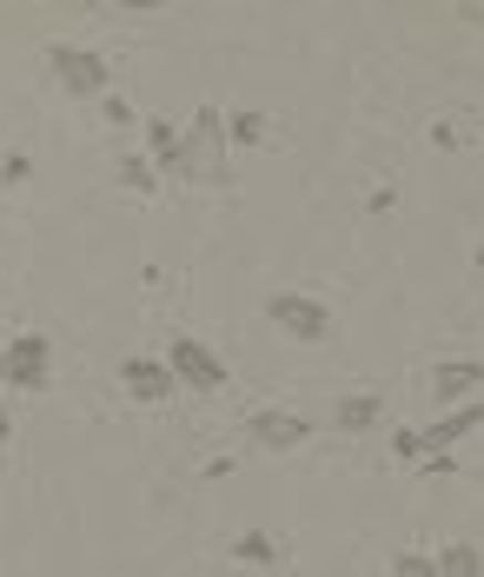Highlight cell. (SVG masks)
Here are the masks:
<instances>
[{"label":"cell","mask_w":484,"mask_h":577,"mask_svg":"<svg viewBox=\"0 0 484 577\" xmlns=\"http://www.w3.org/2000/svg\"><path fill=\"white\" fill-rule=\"evenodd\" d=\"M179 179H226V113L213 100L179 126Z\"/></svg>","instance_id":"1"},{"label":"cell","mask_w":484,"mask_h":577,"mask_svg":"<svg viewBox=\"0 0 484 577\" xmlns=\"http://www.w3.org/2000/svg\"><path fill=\"white\" fill-rule=\"evenodd\" d=\"M166 372H173V385H186V392H226V385H233L226 359H219L199 332H173V339H166Z\"/></svg>","instance_id":"2"},{"label":"cell","mask_w":484,"mask_h":577,"mask_svg":"<svg viewBox=\"0 0 484 577\" xmlns=\"http://www.w3.org/2000/svg\"><path fill=\"white\" fill-rule=\"evenodd\" d=\"M47 66H53V80H60L73 100H106V93H113V66H106V53H93V47L53 40V47H47Z\"/></svg>","instance_id":"3"},{"label":"cell","mask_w":484,"mask_h":577,"mask_svg":"<svg viewBox=\"0 0 484 577\" xmlns=\"http://www.w3.org/2000/svg\"><path fill=\"white\" fill-rule=\"evenodd\" d=\"M0 385L13 392H47L53 385V339L47 332H13L0 346Z\"/></svg>","instance_id":"4"},{"label":"cell","mask_w":484,"mask_h":577,"mask_svg":"<svg viewBox=\"0 0 484 577\" xmlns=\"http://www.w3.org/2000/svg\"><path fill=\"white\" fill-rule=\"evenodd\" d=\"M266 319H272L286 339H299V346H326V339H332V306H326L319 292H272V299H266Z\"/></svg>","instance_id":"5"},{"label":"cell","mask_w":484,"mask_h":577,"mask_svg":"<svg viewBox=\"0 0 484 577\" xmlns=\"http://www.w3.org/2000/svg\"><path fill=\"white\" fill-rule=\"evenodd\" d=\"M246 439H253L259 452H299V445L312 439V419H299V412H286V405H266V412L246 419Z\"/></svg>","instance_id":"6"},{"label":"cell","mask_w":484,"mask_h":577,"mask_svg":"<svg viewBox=\"0 0 484 577\" xmlns=\"http://www.w3.org/2000/svg\"><path fill=\"white\" fill-rule=\"evenodd\" d=\"M432 399L439 405H472V399H484V365L478 359H439L432 365Z\"/></svg>","instance_id":"7"},{"label":"cell","mask_w":484,"mask_h":577,"mask_svg":"<svg viewBox=\"0 0 484 577\" xmlns=\"http://www.w3.org/2000/svg\"><path fill=\"white\" fill-rule=\"evenodd\" d=\"M120 385H126L133 405H166L179 392L173 372H166V359H120Z\"/></svg>","instance_id":"8"},{"label":"cell","mask_w":484,"mask_h":577,"mask_svg":"<svg viewBox=\"0 0 484 577\" xmlns=\"http://www.w3.org/2000/svg\"><path fill=\"white\" fill-rule=\"evenodd\" d=\"M484 425V399H472V405H452L445 419H432L425 432H419V445H425V458H439V452H452L459 439H472Z\"/></svg>","instance_id":"9"},{"label":"cell","mask_w":484,"mask_h":577,"mask_svg":"<svg viewBox=\"0 0 484 577\" xmlns=\"http://www.w3.org/2000/svg\"><path fill=\"white\" fill-rule=\"evenodd\" d=\"M379 419H385V399H379V392H346V399L332 405V432H346V439L372 432Z\"/></svg>","instance_id":"10"},{"label":"cell","mask_w":484,"mask_h":577,"mask_svg":"<svg viewBox=\"0 0 484 577\" xmlns=\"http://www.w3.org/2000/svg\"><path fill=\"white\" fill-rule=\"evenodd\" d=\"M146 126V159L159 166V173H179V120H140Z\"/></svg>","instance_id":"11"},{"label":"cell","mask_w":484,"mask_h":577,"mask_svg":"<svg viewBox=\"0 0 484 577\" xmlns=\"http://www.w3.org/2000/svg\"><path fill=\"white\" fill-rule=\"evenodd\" d=\"M432 565H439V577H484V552L472 538H452V545L432 552Z\"/></svg>","instance_id":"12"},{"label":"cell","mask_w":484,"mask_h":577,"mask_svg":"<svg viewBox=\"0 0 484 577\" xmlns=\"http://www.w3.org/2000/svg\"><path fill=\"white\" fill-rule=\"evenodd\" d=\"M226 146H266V113L259 106L226 113Z\"/></svg>","instance_id":"13"},{"label":"cell","mask_w":484,"mask_h":577,"mask_svg":"<svg viewBox=\"0 0 484 577\" xmlns=\"http://www.w3.org/2000/svg\"><path fill=\"white\" fill-rule=\"evenodd\" d=\"M233 558H239V565H279V538H272V532H239Z\"/></svg>","instance_id":"14"},{"label":"cell","mask_w":484,"mask_h":577,"mask_svg":"<svg viewBox=\"0 0 484 577\" xmlns=\"http://www.w3.org/2000/svg\"><path fill=\"white\" fill-rule=\"evenodd\" d=\"M113 173H120V186H126V193H159V173H153V159H146V153L120 159Z\"/></svg>","instance_id":"15"},{"label":"cell","mask_w":484,"mask_h":577,"mask_svg":"<svg viewBox=\"0 0 484 577\" xmlns=\"http://www.w3.org/2000/svg\"><path fill=\"white\" fill-rule=\"evenodd\" d=\"M392 577H439V565H432V552H399Z\"/></svg>","instance_id":"16"},{"label":"cell","mask_w":484,"mask_h":577,"mask_svg":"<svg viewBox=\"0 0 484 577\" xmlns=\"http://www.w3.org/2000/svg\"><path fill=\"white\" fill-rule=\"evenodd\" d=\"M392 458H405V465H419V458H425V445H419V425H399V432H392Z\"/></svg>","instance_id":"17"},{"label":"cell","mask_w":484,"mask_h":577,"mask_svg":"<svg viewBox=\"0 0 484 577\" xmlns=\"http://www.w3.org/2000/svg\"><path fill=\"white\" fill-rule=\"evenodd\" d=\"M100 106H106V126H133V120H140V113H133V100H126V93H106V100H100Z\"/></svg>","instance_id":"18"},{"label":"cell","mask_w":484,"mask_h":577,"mask_svg":"<svg viewBox=\"0 0 484 577\" xmlns=\"http://www.w3.org/2000/svg\"><path fill=\"white\" fill-rule=\"evenodd\" d=\"M27 173H33V159H27V153H7V166H0V179H7V186H20Z\"/></svg>","instance_id":"19"},{"label":"cell","mask_w":484,"mask_h":577,"mask_svg":"<svg viewBox=\"0 0 484 577\" xmlns=\"http://www.w3.org/2000/svg\"><path fill=\"white\" fill-rule=\"evenodd\" d=\"M13 439V419H7V399H0V445Z\"/></svg>","instance_id":"20"}]
</instances>
